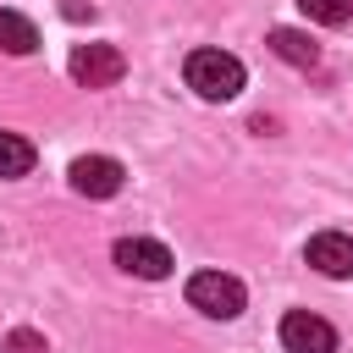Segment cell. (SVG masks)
<instances>
[{
    "label": "cell",
    "instance_id": "cell-1",
    "mask_svg": "<svg viewBox=\"0 0 353 353\" xmlns=\"http://www.w3.org/2000/svg\"><path fill=\"white\" fill-rule=\"evenodd\" d=\"M182 72H188V88H193L199 99H215V105H221V99H237V94H243V77H248L243 61L226 55V50H193Z\"/></svg>",
    "mask_w": 353,
    "mask_h": 353
},
{
    "label": "cell",
    "instance_id": "cell-2",
    "mask_svg": "<svg viewBox=\"0 0 353 353\" xmlns=\"http://www.w3.org/2000/svg\"><path fill=\"white\" fill-rule=\"evenodd\" d=\"M188 303H193L199 314H210V320H237L243 303H248V292H243V281L226 276V270H199V276L188 281Z\"/></svg>",
    "mask_w": 353,
    "mask_h": 353
},
{
    "label": "cell",
    "instance_id": "cell-3",
    "mask_svg": "<svg viewBox=\"0 0 353 353\" xmlns=\"http://www.w3.org/2000/svg\"><path fill=\"white\" fill-rule=\"evenodd\" d=\"M66 72H72L83 88H110V83H121L127 55H121L116 44H77L72 61H66Z\"/></svg>",
    "mask_w": 353,
    "mask_h": 353
},
{
    "label": "cell",
    "instance_id": "cell-4",
    "mask_svg": "<svg viewBox=\"0 0 353 353\" xmlns=\"http://www.w3.org/2000/svg\"><path fill=\"white\" fill-rule=\"evenodd\" d=\"M110 259L127 270V276H138V281H165L171 276V248L165 243H154V237H121L116 248H110Z\"/></svg>",
    "mask_w": 353,
    "mask_h": 353
},
{
    "label": "cell",
    "instance_id": "cell-5",
    "mask_svg": "<svg viewBox=\"0 0 353 353\" xmlns=\"http://www.w3.org/2000/svg\"><path fill=\"white\" fill-rule=\"evenodd\" d=\"M281 347L287 353H336V331H331V320H320L309 309H292L281 320Z\"/></svg>",
    "mask_w": 353,
    "mask_h": 353
},
{
    "label": "cell",
    "instance_id": "cell-6",
    "mask_svg": "<svg viewBox=\"0 0 353 353\" xmlns=\"http://www.w3.org/2000/svg\"><path fill=\"white\" fill-rule=\"evenodd\" d=\"M72 188L83 193V199H110V193H121V160H110V154H83V160H72Z\"/></svg>",
    "mask_w": 353,
    "mask_h": 353
},
{
    "label": "cell",
    "instance_id": "cell-7",
    "mask_svg": "<svg viewBox=\"0 0 353 353\" xmlns=\"http://www.w3.org/2000/svg\"><path fill=\"white\" fill-rule=\"evenodd\" d=\"M309 265L320 276H353V237L347 232H314L309 237Z\"/></svg>",
    "mask_w": 353,
    "mask_h": 353
},
{
    "label": "cell",
    "instance_id": "cell-8",
    "mask_svg": "<svg viewBox=\"0 0 353 353\" xmlns=\"http://www.w3.org/2000/svg\"><path fill=\"white\" fill-rule=\"evenodd\" d=\"M0 50L6 55H33L39 50V28L22 11H0Z\"/></svg>",
    "mask_w": 353,
    "mask_h": 353
},
{
    "label": "cell",
    "instance_id": "cell-9",
    "mask_svg": "<svg viewBox=\"0 0 353 353\" xmlns=\"http://www.w3.org/2000/svg\"><path fill=\"white\" fill-rule=\"evenodd\" d=\"M270 50H276L281 61H292V66H314V61H320L314 39L298 33V28H270Z\"/></svg>",
    "mask_w": 353,
    "mask_h": 353
},
{
    "label": "cell",
    "instance_id": "cell-10",
    "mask_svg": "<svg viewBox=\"0 0 353 353\" xmlns=\"http://www.w3.org/2000/svg\"><path fill=\"white\" fill-rule=\"evenodd\" d=\"M33 171V143L17 132H0V176H28Z\"/></svg>",
    "mask_w": 353,
    "mask_h": 353
},
{
    "label": "cell",
    "instance_id": "cell-11",
    "mask_svg": "<svg viewBox=\"0 0 353 353\" xmlns=\"http://www.w3.org/2000/svg\"><path fill=\"white\" fill-rule=\"evenodd\" d=\"M298 11L309 22H325V28H342L353 17V0H298Z\"/></svg>",
    "mask_w": 353,
    "mask_h": 353
},
{
    "label": "cell",
    "instance_id": "cell-12",
    "mask_svg": "<svg viewBox=\"0 0 353 353\" xmlns=\"http://www.w3.org/2000/svg\"><path fill=\"white\" fill-rule=\"evenodd\" d=\"M0 353H50V347H44V336H39V331H6Z\"/></svg>",
    "mask_w": 353,
    "mask_h": 353
}]
</instances>
